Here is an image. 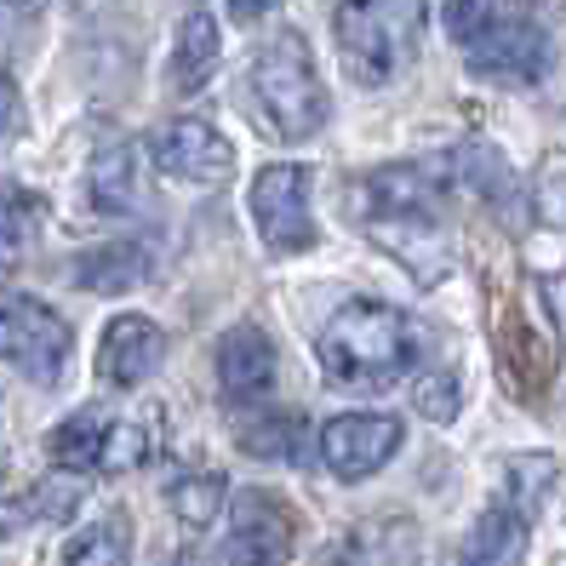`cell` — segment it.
<instances>
[{"label": "cell", "instance_id": "1", "mask_svg": "<svg viewBox=\"0 0 566 566\" xmlns=\"http://www.w3.org/2000/svg\"><path fill=\"white\" fill-rule=\"evenodd\" d=\"M452 189V160H401L349 184V218L395 252L418 275V286H441L452 275V247L436 223L441 195Z\"/></svg>", "mask_w": 566, "mask_h": 566}, {"label": "cell", "instance_id": "2", "mask_svg": "<svg viewBox=\"0 0 566 566\" xmlns=\"http://www.w3.org/2000/svg\"><path fill=\"white\" fill-rule=\"evenodd\" d=\"M418 349H423L418 326L395 304H373V297L344 304L315 338L326 384H338L349 395H373V389L401 384V373L418 366Z\"/></svg>", "mask_w": 566, "mask_h": 566}, {"label": "cell", "instance_id": "3", "mask_svg": "<svg viewBox=\"0 0 566 566\" xmlns=\"http://www.w3.org/2000/svg\"><path fill=\"white\" fill-rule=\"evenodd\" d=\"M423 0H338L332 35H338V63L355 86H384L407 70L423 46Z\"/></svg>", "mask_w": 566, "mask_h": 566}, {"label": "cell", "instance_id": "4", "mask_svg": "<svg viewBox=\"0 0 566 566\" xmlns=\"http://www.w3.org/2000/svg\"><path fill=\"white\" fill-rule=\"evenodd\" d=\"M252 97H258L263 126L281 132V138H315V132L326 126V86H321L315 57H310L297 29H286V35H275L258 52Z\"/></svg>", "mask_w": 566, "mask_h": 566}, {"label": "cell", "instance_id": "5", "mask_svg": "<svg viewBox=\"0 0 566 566\" xmlns=\"http://www.w3.org/2000/svg\"><path fill=\"white\" fill-rule=\"evenodd\" d=\"M70 349L75 338L52 304L29 292H0V360H12L35 384H57L63 366H70Z\"/></svg>", "mask_w": 566, "mask_h": 566}, {"label": "cell", "instance_id": "6", "mask_svg": "<svg viewBox=\"0 0 566 566\" xmlns=\"http://www.w3.org/2000/svg\"><path fill=\"white\" fill-rule=\"evenodd\" d=\"M252 223L270 252L292 258L315 247V212H310V172L292 160H275L252 178Z\"/></svg>", "mask_w": 566, "mask_h": 566}, {"label": "cell", "instance_id": "7", "mask_svg": "<svg viewBox=\"0 0 566 566\" xmlns=\"http://www.w3.org/2000/svg\"><path fill=\"white\" fill-rule=\"evenodd\" d=\"M297 549V510L286 497L247 486L235 492V526L223 538V566H286Z\"/></svg>", "mask_w": 566, "mask_h": 566}, {"label": "cell", "instance_id": "8", "mask_svg": "<svg viewBox=\"0 0 566 566\" xmlns=\"http://www.w3.org/2000/svg\"><path fill=\"white\" fill-rule=\"evenodd\" d=\"M401 436H407L401 418L389 412H344L321 429V463L338 481H366L401 452Z\"/></svg>", "mask_w": 566, "mask_h": 566}, {"label": "cell", "instance_id": "9", "mask_svg": "<svg viewBox=\"0 0 566 566\" xmlns=\"http://www.w3.org/2000/svg\"><path fill=\"white\" fill-rule=\"evenodd\" d=\"M149 160L172 184H229V172H235V149L223 144V132L195 115L166 120L149 138Z\"/></svg>", "mask_w": 566, "mask_h": 566}, {"label": "cell", "instance_id": "10", "mask_svg": "<svg viewBox=\"0 0 566 566\" xmlns=\"http://www.w3.org/2000/svg\"><path fill=\"white\" fill-rule=\"evenodd\" d=\"M492 338H497V366H504V389L515 395V401H544L549 389V373L560 366V349L544 338L538 326H526L521 310H492Z\"/></svg>", "mask_w": 566, "mask_h": 566}, {"label": "cell", "instance_id": "11", "mask_svg": "<svg viewBox=\"0 0 566 566\" xmlns=\"http://www.w3.org/2000/svg\"><path fill=\"white\" fill-rule=\"evenodd\" d=\"M166 360V332L149 315H115L97 344V378L109 389H138Z\"/></svg>", "mask_w": 566, "mask_h": 566}, {"label": "cell", "instance_id": "12", "mask_svg": "<svg viewBox=\"0 0 566 566\" xmlns=\"http://www.w3.org/2000/svg\"><path fill=\"white\" fill-rule=\"evenodd\" d=\"M275 344H270V332L241 321V326H229L223 338H218V384L223 395L235 407H258L263 395L275 389Z\"/></svg>", "mask_w": 566, "mask_h": 566}, {"label": "cell", "instance_id": "13", "mask_svg": "<svg viewBox=\"0 0 566 566\" xmlns=\"http://www.w3.org/2000/svg\"><path fill=\"white\" fill-rule=\"evenodd\" d=\"M463 57H470L475 75H486L497 86H532L544 75V35L532 23H521V18H510V23L497 18Z\"/></svg>", "mask_w": 566, "mask_h": 566}, {"label": "cell", "instance_id": "14", "mask_svg": "<svg viewBox=\"0 0 566 566\" xmlns=\"http://www.w3.org/2000/svg\"><path fill=\"white\" fill-rule=\"evenodd\" d=\"M526 538H532V521L515 504H486L470 526V538L458 549V566H521L526 560Z\"/></svg>", "mask_w": 566, "mask_h": 566}, {"label": "cell", "instance_id": "15", "mask_svg": "<svg viewBox=\"0 0 566 566\" xmlns=\"http://www.w3.org/2000/svg\"><path fill=\"white\" fill-rule=\"evenodd\" d=\"M109 429H115V412L86 407L75 418H63L52 436H46V458L57 463V470H70V475H104Z\"/></svg>", "mask_w": 566, "mask_h": 566}, {"label": "cell", "instance_id": "16", "mask_svg": "<svg viewBox=\"0 0 566 566\" xmlns=\"http://www.w3.org/2000/svg\"><path fill=\"white\" fill-rule=\"evenodd\" d=\"M155 270V252L144 241H104V247H92L70 263V275L75 286L86 292H126V286H144Z\"/></svg>", "mask_w": 566, "mask_h": 566}, {"label": "cell", "instance_id": "17", "mask_svg": "<svg viewBox=\"0 0 566 566\" xmlns=\"http://www.w3.org/2000/svg\"><path fill=\"white\" fill-rule=\"evenodd\" d=\"M218 23H212V12H201V7H189V18L178 23V41H172V63H166V86H172L178 97L184 92H201L207 81H212V70H218Z\"/></svg>", "mask_w": 566, "mask_h": 566}, {"label": "cell", "instance_id": "18", "mask_svg": "<svg viewBox=\"0 0 566 566\" xmlns=\"http://www.w3.org/2000/svg\"><path fill=\"white\" fill-rule=\"evenodd\" d=\"M86 195L97 212H126L138 201V155L132 144H104L86 166Z\"/></svg>", "mask_w": 566, "mask_h": 566}, {"label": "cell", "instance_id": "19", "mask_svg": "<svg viewBox=\"0 0 566 566\" xmlns=\"http://www.w3.org/2000/svg\"><path fill=\"white\" fill-rule=\"evenodd\" d=\"M41 218H46L41 195H29L18 184H0V281H7L18 263H23L29 241H35V229H41Z\"/></svg>", "mask_w": 566, "mask_h": 566}, {"label": "cell", "instance_id": "20", "mask_svg": "<svg viewBox=\"0 0 566 566\" xmlns=\"http://www.w3.org/2000/svg\"><path fill=\"white\" fill-rule=\"evenodd\" d=\"M223 504H229V481L218 475V470H184L172 486H166V510H172L184 526H212L218 515H223Z\"/></svg>", "mask_w": 566, "mask_h": 566}, {"label": "cell", "instance_id": "21", "mask_svg": "<svg viewBox=\"0 0 566 566\" xmlns=\"http://www.w3.org/2000/svg\"><path fill=\"white\" fill-rule=\"evenodd\" d=\"M555 486H560V463L549 452H521L504 463V504H515L526 521L549 504Z\"/></svg>", "mask_w": 566, "mask_h": 566}, {"label": "cell", "instance_id": "22", "mask_svg": "<svg viewBox=\"0 0 566 566\" xmlns=\"http://www.w3.org/2000/svg\"><path fill=\"white\" fill-rule=\"evenodd\" d=\"M132 560V526L126 515H104L92 521L86 532H75L63 544V566H126Z\"/></svg>", "mask_w": 566, "mask_h": 566}, {"label": "cell", "instance_id": "23", "mask_svg": "<svg viewBox=\"0 0 566 566\" xmlns=\"http://www.w3.org/2000/svg\"><path fill=\"white\" fill-rule=\"evenodd\" d=\"M235 441L252 458H297L304 452V418L297 412H247L235 423Z\"/></svg>", "mask_w": 566, "mask_h": 566}, {"label": "cell", "instance_id": "24", "mask_svg": "<svg viewBox=\"0 0 566 566\" xmlns=\"http://www.w3.org/2000/svg\"><path fill=\"white\" fill-rule=\"evenodd\" d=\"M412 407H418V418H429V423H452V418H458V407H463V384H458L452 366L418 373V384H412Z\"/></svg>", "mask_w": 566, "mask_h": 566}, {"label": "cell", "instance_id": "25", "mask_svg": "<svg viewBox=\"0 0 566 566\" xmlns=\"http://www.w3.org/2000/svg\"><path fill=\"white\" fill-rule=\"evenodd\" d=\"M441 23H447L452 46L470 52V46L486 35V29L497 23V0H447V7H441Z\"/></svg>", "mask_w": 566, "mask_h": 566}, {"label": "cell", "instance_id": "26", "mask_svg": "<svg viewBox=\"0 0 566 566\" xmlns=\"http://www.w3.org/2000/svg\"><path fill=\"white\" fill-rule=\"evenodd\" d=\"M532 218L544 229H566V155L544 160L538 184H532Z\"/></svg>", "mask_w": 566, "mask_h": 566}, {"label": "cell", "instance_id": "27", "mask_svg": "<svg viewBox=\"0 0 566 566\" xmlns=\"http://www.w3.org/2000/svg\"><path fill=\"white\" fill-rule=\"evenodd\" d=\"M18 126H23V97H18V81L0 70V138L18 132Z\"/></svg>", "mask_w": 566, "mask_h": 566}, {"label": "cell", "instance_id": "28", "mask_svg": "<svg viewBox=\"0 0 566 566\" xmlns=\"http://www.w3.org/2000/svg\"><path fill=\"white\" fill-rule=\"evenodd\" d=\"M270 7H275V0H229V12H235V23H258Z\"/></svg>", "mask_w": 566, "mask_h": 566}, {"label": "cell", "instance_id": "29", "mask_svg": "<svg viewBox=\"0 0 566 566\" xmlns=\"http://www.w3.org/2000/svg\"><path fill=\"white\" fill-rule=\"evenodd\" d=\"M549 310H555V321H566V270L549 281Z\"/></svg>", "mask_w": 566, "mask_h": 566}]
</instances>
